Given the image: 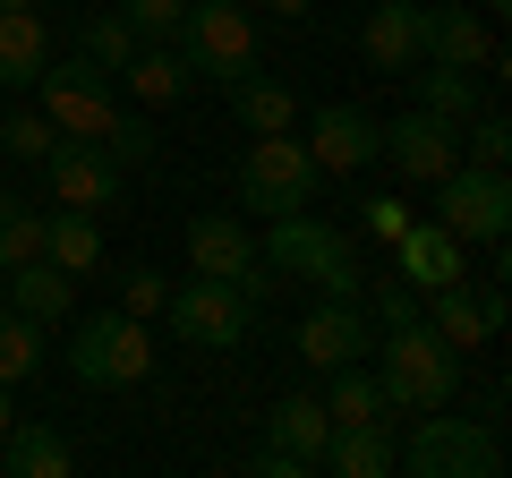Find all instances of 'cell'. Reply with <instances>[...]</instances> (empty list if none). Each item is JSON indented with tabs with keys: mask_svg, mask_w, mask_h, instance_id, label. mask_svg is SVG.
I'll use <instances>...</instances> for the list:
<instances>
[{
	"mask_svg": "<svg viewBox=\"0 0 512 478\" xmlns=\"http://www.w3.org/2000/svg\"><path fill=\"white\" fill-rule=\"evenodd\" d=\"M308 163L316 171H367L376 163V111H359V103H325V111H308Z\"/></svg>",
	"mask_w": 512,
	"mask_h": 478,
	"instance_id": "cell-15",
	"label": "cell"
},
{
	"mask_svg": "<svg viewBox=\"0 0 512 478\" xmlns=\"http://www.w3.org/2000/svg\"><path fill=\"white\" fill-rule=\"evenodd\" d=\"M316 470H333V478H384V470H402L393 419H384V427H333V436H325V461H316Z\"/></svg>",
	"mask_w": 512,
	"mask_h": 478,
	"instance_id": "cell-24",
	"label": "cell"
},
{
	"mask_svg": "<svg viewBox=\"0 0 512 478\" xmlns=\"http://www.w3.org/2000/svg\"><path fill=\"white\" fill-rule=\"evenodd\" d=\"M94 146H103L120 171H146V163H154V129H146V111H111V129L94 137Z\"/></svg>",
	"mask_w": 512,
	"mask_h": 478,
	"instance_id": "cell-31",
	"label": "cell"
},
{
	"mask_svg": "<svg viewBox=\"0 0 512 478\" xmlns=\"http://www.w3.org/2000/svg\"><path fill=\"white\" fill-rule=\"evenodd\" d=\"M137 43H146V35H137L120 9H86V18H77V52H86L103 77H120L128 60H137Z\"/></svg>",
	"mask_w": 512,
	"mask_h": 478,
	"instance_id": "cell-28",
	"label": "cell"
},
{
	"mask_svg": "<svg viewBox=\"0 0 512 478\" xmlns=\"http://www.w3.org/2000/svg\"><path fill=\"white\" fill-rule=\"evenodd\" d=\"M436 222L461 239V248H495L512 231V180L487 163H453L436 180Z\"/></svg>",
	"mask_w": 512,
	"mask_h": 478,
	"instance_id": "cell-8",
	"label": "cell"
},
{
	"mask_svg": "<svg viewBox=\"0 0 512 478\" xmlns=\"http://www.w3.org/2000/svg\"><path fill=\"white\" fill-rule=\"evenodd\" d=\"M188 60H180V43H137V60L120 69V94L137 111H163V103H188Z\"/></svg>",
	"mask_w": 512,
	"mask_h": 478,
	"instance_id": "cell-19",
	"label": "cell"
},
{
	"mask_svg": "<svg viewBox=\"0 0 512 478\" xmlns=\"http://www.w3.org/2000/svg\"><path fill=\"white\" fill-rule=\"evenodd\" d=\"M171 333H180L188 350H239L248 342V325H256V308L231 291V282H214V274H197L188 291H171Z\"/></svg>",
	"mask_w": 512,
	"mask_h": 478,
	"instance_id": "cell-10",
	"label": "cell"
},
{
	"mask_svg": "<svg viewBox=\"0 0 512 478\" xmlns=\"http://www.w3.org/2000/svg\"><path fill=\"white\" fill-rule=\"evenodd\" d=\"M410 222H419V214H410V197H402V188H384V197H367V205H359V231H367V239H384V248H393V239H402Z\"/></svg>",
	"mask_w": 512,
	"mask_h": 478,
	"instance_id": "cell-36",
	"label": "cell"
},
{
	"mask_svg": "<svg viewBox=\"0 0 512 478\" xmlns=\"http://www.w3.org/2000/svg\"><path fill=\"white\" fill-rule=\"evenodd\" d=\"M376 325L393 333V325H419V291L410 282H376Z\"/></svg>",
	"mask_w": 512,
	"mask_h": 478,
	"instance_id": "cell-37",
	"label": "cell"
},
{
	"mask_svg": "<svg viewBox=\"0 0 512 478\" xmlns=\"http://www.w3.org/2000/svg\"><path fill=\"white\" fill-rule=\"evenodd\" d=\"M478 103H487V77H478V69H444V60H419V111H427V120L461 129Z\"/></svg>",
	"mask_w": 512,
	"mask_h": 478,
	"instance_id": "cell-26",
	"label": "cell"
},
{
	"mask_svg": "<svg viewBox=\"0 0 512 478\" xmlns=\"http://www.w3.org/2000/svg\"><path fill=\"white\" fill-rule=\"evenodd\" d=\"M43 359H52V350H43V325H35V316H18L9 299H0V385L18 393L26 376H43Z\"/></svg>",
	"mask_w": 512,
	"mask_h": 478,
	"instance_id": "cell-29",
	"label": "cell"
},
{
	"mask_svg": "<svg viewBox=\"0 0 512 478\" xmlns=\"http://www.w3.org/2000/svg\"><path fill=\"white\" fill-rule=\"evenodd\" d=\"M222 94H231V111H239V129H248V137H291L299 129V94L291 86H282V77H231V86H222Z\"/></svg>",
	"mask_w": 512,
	"mask_h": 478,
	"instance_id": "cell-23",
	"label": "cell"
},
{
	"mask_svg": "<svg viewBox=\"0 0 512 478\" xmlns=\"http://www.w3.org/2000/svg\"><path fill=\"white\" fill-rule=\"evenodd\" d=\"M265 9H274V18H308L316 0H265Z\"/></svg>",
	"mask_w": 512,
	"mask_h": 478,
	"instance_id": "cell-38",
	"label": "cell"
},
{
	"mask_svg": "<svg viewBox=\"0 0 512 478\" xmlns=\"http://www.w3.org/2000/svg\"><path fill=\"white\" fill-rule=\"evenodd\" d=\"M359 52L376 60L384 77H410V69L427 60V0H384V9H367Z\"/></svg>",
	"mask_w": 512,
	"mask_h": 478,
	"instance_id": "cell-16",
	"label": "cell"
},
{
	"mask_svg": "<svg viewBox=\"0 0 512 478\" xmlns=\"http://www.w3.org/2000/svg\"><path fill=\"white\" fill-rule=\"evenodd\" d=\"M43 69H52V26L35 9H0V86L26 94Z\"/></svg>",
	"mask_w": 512,
	"mask_h": 478,
	"instance_id": "cell-22",
	"label": "cell"
},
{
	"mask_svg": "<svg viewBox=\"0 0 512 478\" xmlns=\"http://www.w3.org/2000/svg\"><path fill=\"white\" fill-rule=\"evenodd\" d=\"M453 274H461V239L444 231L436 214H419L402 239H393V282H410L419 299L436 291V282H453Z\"/></svg>",
	"mask_w": 512,
	"mask_h": 478,
	"instance_id": "cell-17",
	"label": "cell"
},
{
	"mask_svg": "<svg viewBox=\"0 0 512 478\" xmlns=\"http://www.w3.org/2000/svg\"><path fill=\"white\" fill-rule=\"evenodd\" d=\"M154 325L146 316H128V308H103V316H77L69 333V376L94 393H120V385H146L154 376Z\"/></svg>",
	"mask_w": 512,
	"mask_h": 478,
	"instance_id": "cell-2",
	"label": "cell"
},
{
	"mask_svg": "<svg viewBox=\"0 0 512 478\" xmlns=\"http://www.w3.org/2000/svg\"><path fill=\"white\" fill-rule=\"evenodd\" d=\"M120 18L137 26L146 43H180V18H188V0H120Z\"/></svg>",
	"mask_w": 512,
	"mask_h": 478,
	"instance_id": "cell-35",
	"label": "cell"
},
{
	"mask_svg": "<svg viewBox=\"0 0 512 478\" xmlns=\"http://www.w3.org/2000/svg\"><path fill=\"white\" fill-rule=\"evenodd\" d=\"M26 94H35V111L52 120V137H77V146H94V137L111 129V111H120V77H103L86 52H77V60H52Z\"/></svg>",
	"mask_w": 512,
	"mask_h": 478,
	"instance_id": "cell-5",
	"label": "cell"
},
{
	"mask_svg": "<svg viewBox=\"0 0 512 478\" xmlns=\"http://www.w3.org/2000/svg\"><path fill=\"white\" fill-rule=\"evenodd\" d=\"M316 180H325V171L308 163L299 129L291 137H256L248 163H239V205L265 214V222H282V214H299V205H316Z\"/></svg>",
	"mask_w": 512,
	"mask_h": 478,
	"instance_id": "cell-7",
	"label": "cell"
},
{
	"mask_svg": "<svg viewBox=\"0 0 512 478\" xmlns=\"http://www.w3.org/2000/svg\"><path fill=\"white\" fill-rule=\"evenodd\" d=\"M120 308L154 325V316L171 308V274H154V265H128V274H120Z\"/></svg>",
	"mask_w": 512,
	"mask_h": 478,
	"instance_id": "cell-34",
	"label": "cell"
},
{
	"mask_svg": "<svg viewBox=\"0 0 512 478\" xmlns=\"http://www.w3.org/2000/svg\"><path fill=\"white\" fill-rule=\"evenodd\" d=\"M180 60H188L197 86H231V77H248L256 69V18H248V0H188Z\"/></svg>",
	"mask_w": 512,
	"mask_h": 478,
	"instance_id": "cell-4",
	"label": "cell"
},
{
	"mask_svg": "<svg viewBox=\"0 0 512 478\" xmlns=\"http://www.w3.org/2000/svg\"><path fill=\"white\" fill-rule=\"evenodd\" d=\"M376 350V333H367L359 299H316L308 316H299V359H308L316 376L325 368H350V359H367Z\"/></svg>",
	"mask_w": 512,
	"mask_h": 478,
	"instance_id": "cell-14",
	"label": "cell"
},
{
	"mask_svg": "<svg viewBox=\"0 0 512 478\" xmlns=\"http://www.w3.org/2000/svg\"><path fill=\"white\" fill-rule=\"evenodd\" d=\"M0 291H9V308H18V316H35L43 333H52V325H69V308H77V274H60L52 257L9 265V274H0Z\"/></svg>",
	"mask_w": 512,
	"mask_h": 478,
	"instance_id": "cell-18",
	"label": "cell"
},
{
	"mask_svg": "<svg viewBox=\"0 0 512 478\" xmlns=\"http://www.w3.org/2000/svg\"><path fill=\"white\" fill-rule=\"evenodd\" d=\"M316 402H325L333 427H384V419H393L376 368H359V359H350V368H325V393H316Z\"/></svg>",
	"mask_w": 512,
	"mask_h": 478,
	"instance_id": "cell-25",
	"label": "cell"
},
{
	"mask_svg": "<svg viewBox=\"0 0 512 478\" xmlns=\"http://www.w3.org/2000/svg\"><path fill=\"white\" fill-rule=\"evenodd\" d=\"M0 9H35V0H0Z\"/></svg>",
	"mask_w": 512,
	"mask_h": 478,
	"instance_id": "cell-40",
	"label": "cell"
},
{
	"mask_svg": "<svg viewBox=\"0 0 512 478\" xmlns=\"http://www.w3.org/2000/svg\"><path fill=\"white\" fill-rule=\"evenodd\" d=\"M410 478H495L504 470V444L487 419H453V410H419V436L402 444Z\"/></svg>",
	"mask_w": 512,
	"mask_h": 478,
	"instance_id": "cell-6",
	"label": "cell"
},
{
	"mask_svg": "<svg viewBox=\"0 0 512 478\" xmlns=\"http://www.w3.org/2000/svg\"><path fill=\"white\" fill-rule=\"evenodd\" d=\"M376 385H384V402L393 410H453L461 402V350H444L436 333H427V316L419 325H393L384 333V368H376Z\"/></svg>",
	"mask_w": 512,
	"mask_h": 478,
	"instance_id": "cell-3",
	"label": "cell"
},
{
	"mask_svg": "<svg viewBox=\"0 0 512 478\" xmlns=\"http://www.w3.org/2000/svg\"><path fill=\"white\" fill-rule=\"evenodd\" d=\"M9 419H18V402H9V385H0V436H9Z\"/></svg>",
	"mask_w": 512,
	"mask_h": 478,
	"instance_id": "cell-39",
	"label": "cell"
},
{
	"mask_svg": "<svg viewBox=\"0 0 512 478\" xmlns=\"http://www.w3.org/2000/svg\"><path fill=\"white\" fill-rule=\"evenodd\" d=\"M26 257H43V214L26 197H9V188H0V274H9V265H26Z\"/></svg>",
	"mask_w": 512,
	"mask_h": 478,
	"instance_id": "cell-30",
	"label": "cell"
},
{
	"mask_svg": "<svg viewBox=\"0 0 512 478\" xmlns=\"http://www.w3.org/2000/svg\"><path fill=\"white\" fill-rule=\"evenodd\" d=\"M325 436H333V419H325V402L316 393H282L274 410H265V444L274 453H291V461H325Z\"/></svg>",
	"mask_w": 512,
	"mask_h": 478,
	"instance_id": "cell-21",
	"label": "cell"
},
{
	"mask_svg": "<svg viewBox=\"0 0 512 478\" xmlns=\"http://www.w3.org/2000/svg\"><path fill=\"white\" fill-rule=\"evenodd\" d=\"M265 265H274V274H291V282H308L316 299H359V291H367V274H359V248H350V231L316 222L308 205L274 222V239H265Z\"/></svg>",
	"mask_w": 512,
	"mask_h": 478,
	"instance_id": "cell-1",
	"label": "cell"
},
{
	"mask_svg": "<svg viewBox=\"0 0 512 478\" xmlns=\"http://www.w3.org/2000/svg\"><path fill=\"white\" fill-rule=\"evenodd\" d=\"M495 9H504V0H487V18H495Z\"/></svg>",
	"mask_w": 512,
	"mask_h": 478,
	"instance_id": "cell-41",
	"label": "cell"
},
{
	"mask_svg": "<svg viewBox=\"0 0 512 478\" xmlns=\"http://www.w3.org/2000/svg\"><path fill=\"white\" fill-rule=\"evenodd\" d=\"M376 163H393V180L436 188L444 171L461 163V129L427 120V111H402V120H376Z\"/></svg>",
	"mask_w": 512,
	"mask_h": 478,
	"instance_id": "cell-11",
	"label": "cell"
},
{
	"mask_svg": "<svg viewBox=\"0 0 512 478\" xmlns=\"http://www.w3.org/2000/svg\"><path fill=\"white\" fill-rule=\"evenodd\" d=\"M43 257H52L60 274H94V265H103V222L77 214V205H52V214H43Z\"/></svg>",
	"mask_w": 512,
	"mask_h": 478,
	"instance_id": "cell-27",
	"label": "cell"
},
{
	"mask_svg": "<svg viewBox=\"0 0 512 478\" xmlns=\"http://www.w3.org/2000/svg\"><path fill=\"white\" fill-rule=\"evenodd\" d=\"M461 129H470L461 163H487V171H504V163H512V129H504V111H495V103H478L470 120H461Z\"/></svg>",
	"mask_w": 512,
	"mask_h": 478,
	"instance_id": "cell-32",
	"label": "cell"
},
{
	"mask_svg": "<svg viewBox=\"0 0 512 478\" xmlns=\"http://www.w3.org/2000/svg\"><path fill=\"white\" fill-rule=\"evenodd\" d=\"M0 154L43 163V154H52V120H43V111H0Z\"/></svg>",
	"mask_w": 512,
	"mask_h": 478,
	"instance_id": "cell-33",
	"label": "cell"
},
{
	"mask_svg": "<svg viewBox=\"0 0 512 478\" xmlns=\"http://www.w3.org/2000/svg\"><path fill=\"white\" fill-rule=\"evenodd\" d=\"M188 274L231 282L248 308H265V299H274L265 257H256V231H248V222H231V214H197V222H188Z\"/></svg>",
	"mask_w": 512,
	"mask_h": 478,
	"instance_id": "cell-9",
	"label": "cell"
},
{
	"mask_svg": "<svg viewBox=\"0 0 512 478\" xmlns=\"http://www.w3.org/2000/svg\"><path fill=\"white\" fill-rule=\"evenodd\" d=\"M43 188H52V205H77V214H111V205H120V163H111L103 146L52 137V154H43Z\"/></svg>",
	"mask_w": 512,
	"mask_h": 478,
	"instance_id": "cell-12",
	"label": "cell"
},
{
	"mask_svg": "<svg viewBox=\"0 0 512 478\" xmlns=\"http://www.w3.org/2000/svg\"><path fill=\"white\" fill-rule=\"evenodd\" d=\"M427 60H444V69H478V77H504L495 26H487V9H470V0H427Z\"/></svg>",
	"mask_w": 512,
	"mask_h": 478,
	"instance_id": "cell-13",
	"label": "cell"
},
{
	"mask_svg": "<svg viewBox=\"0 0 512 478\" xmlns=\"http://www.w3.org/2000/svg\"><path fill=\"white\" fill-rule=\"evenodd\" d=\"M69 436H60L52 419H9V436H0V478H69Z\"/></svg>",
	"mask_w": 512,
	"mask_h": 478,
	"instance_id": "cell-20",
	"label": "cell"
}]
</instances>
